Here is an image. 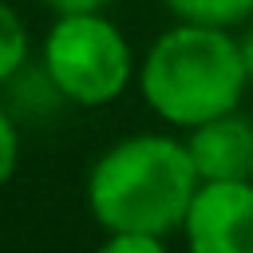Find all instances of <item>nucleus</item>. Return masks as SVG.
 <instances>
[{"instance_id":"obj_12","label":"nucleus","mask_w":253,"mask_h":253,"mask_svg":"<svg viewBox=\"0 0 253 253\" xmlns=\"http://www.w3.org/2000/svg\"><path fill=\"white\" fill-rule=\"evenodd\" d=\"M249 20H253V16H249Z\"/></svg>"},{"instance_id":"obj_1","label":"nucleus","mask_w":253,"mask_h":253,"mask_svg":"<svg viewBox=\"0 0 253 253\" xmlns=\"http://www.w3.org/2000/svg\"><path fill=\"white\" fill-rule=\"evenodd\" d=\"M202 178L186 142L134 134L115 142L87 178V206L107 233L166 237L182 229Z\"/></svg>"},{"instance_id":"obj_8","label":"nucleus","mask_w":253,"mask_h":253,"mask_svg":"<svg viewBox=\"0 0 253 253\" xmlns=\"http://www.w3.org/2000/svg\"><path fill=\"white\" fill-rule=\"evenodd\" d=\"M95 253H170L162 245V237H150V233H111Z\"/></svg>"},{"instance_id":"obj_10","label":"nucleus","mask_w":253,"mask_h":253,"mask_svg":"<svg viewBox=\"0 0 253 253\" xmlns=\"http://www.w3.org/2000/svg\"><path fill=\"white\" fill-rule=\"evenodd\" d=\"M43 4L63 16V12H103V8L115 4V0H43Z\"/></svg>"},{"instance_id":"obj_7","label":"nucleus","mask_w":253,"mask_h":253,"mask_svg":"<svg viewBox=\"0 0 253 253\" xmlns=\"http://www.w3.org/2000/svg\"><path fill=\"white\" fill-rule=\"evenodd\" d=\"M24 59H28V32L20 16L8 4H0V79L16 75Z\"/></svg>"},{"instance_id":"obj_6","label":"nucleus","mask_w":253,"mask_h":253,"mask_svg":"<svg viewBox=\"0 0 253 253\" xmlns=\"http://www.w3.org/2000/svg\"><path fill=\"white\" fill-rule=\"evenodd\" d=\"M166 8L186 24L237 28L253 16V0H166Z\"/></svg>"},{"instance_id":"obj_11","label":"nucleus","mask_w":253,"mask_h":253,"mask_svg":"<svg viewBox=\"0 0 253 253\" xmlns=\"http://www.w3.org/2000/svg\"><path fill=\"white\" fill-rule=\"evenodd\" d=\"M241 59H245V71H249V83H253V28L241 36Z\"/></svg>"},{"instance_id":"obj_5","label":"nucleus","mask_w":253,"mask_h":253,"mask_svg":"<svg viewBox=\"0 0 253 253\" xmlns=\"http://www.w3.org/2000/svg\"><path fill=\"white\" fill-rule=\"evenodd\" d=\"M186 150L202 182H253V119L237 111L190 126Z\"/></svg>"},{"instance_id":"obj_9","label":"nucleus","mask_w":253,"mask_h":253,"mask_svg":"<svg viewBox=\"0 0 253 253\" xmlns=\"http://www.w3.org/2000/svg\"><path fill=\"white\" fill-rule=\"evenodd\" d=\"M16 154H20V142H16V126H12V119L0 111V186L12 178V170H16Z\"/></svg>"},{"instance_id":"obj_3","label":"nucleus","mask_w":253,"mask_h":253,"mask_svg":"<svg viewBox=\"0 0 253 253\" xmlns=\"http://www.w3.org/2000/svg\"><path fill=\"white\" fill-rule=\"evenodd\" d=\"M55 91L79 107H103L130 83V43L103 12H63L43 43Z\"/></svg>"},{"instance_id":"obj_4","label":"nucleus","mask_w":253,"mask_h":253,"mask_svg":"<svg viewBox=\"0 0 253 253\" xmlns=\"http://www.w3.org/2000/svg\"><path fill=\"white\" fill-rule=\"evenodd\" d=\"M182 237L190 253H253V182H202Z\"/></svg>"},{"instance_id":"obj_2","label":"nucleus","mask_w":253,"mask_h":253,"mask_svg":"<svg viewBox=\"0 0 253 253\" xmlns=\"http://www.w3.org/2000/svg\"><path fill=\"white\" fill-rule=\"evenodd\" d=\"M142 99L170 126H202L225 111H237L249 71L241 59V40L229 28L186 24L162 32L142 59Z\"/></svg>"}]
</instances>
